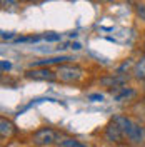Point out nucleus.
<instances>
[{
  "label": "nucleus",
  "instance_id": "nucleus-1",
  "mask_svg": "<svg viewBox=\"0 0 145 147\" xmlns=\"http://www.w3.org/2000/svg\"><path fill=\"white\" fill-rule=\"evenodd\" d=\"M113 119L117 120V124L122 127L125 140H127L128 144L142 146L145 142V125H142L140 122L130 119L127 115H115Z\"/></svg>",
  "mask_w": 145,
  "mask_h": 147
},
{
  "label": "nucleus",
  "instance_id": "nucleus-2",
  "mask_svg": "<svg viewBox=\"0 0 145 147\" xmlns=\"http://www.w3.org/2000/svg\"><path fill=\"white\" fill-rule=\"evenodd\" d=\"M57 80L64 84H77L83 77V69L77 64H60L57 67Z\"/></svg>",
  "mask_w": 145,
  "mask_h": 147
},
{
  "label": "nucleus",
  "instance_id": "nucleus-3",
  "mask_svg": "<svg viewBox=\"0 0 145 147\" xmlns=\"http://www.w3.org/2000/svg\"><path fill=\"white\" fill-rule=\"evenodd\" d=\"M57 137H58V134L55 132L54 129L42 127V129H38V130L34 132L32 142H34V146H37V147H48V146H52V144L57 142Z\"/></svg>",
  "mask_w": 145,
  "mask_h": 147
},
{
  "label": "nucleus",
  "instance_id": "nucleus-4",
  "mask_svg": "<svg viewBox=\"0 0 145 147\" xmlns=\"http://www.w3.org/2000/svg\"><path fill=\"white\" fill-rule=\"evenodd\" d=\"M25 79L30 80H44V82H54L57 80V72L48 67H30L23 74Z\"/></svg>",
  "mask_w": 145,
  "mask_h": 147
},
{
  "label": "nucleus",
  "instance_id": "nucleus-5",
  "mask_svg": "<svg viewBox=\"0 0 145 147\" xmlns=\"http://www.w3.org/2000/svg\"><path fill=\"white\" fill-rule=\"evenodd\" d=\"M105 140H109V142H113V144H120V142H124L125 140V136H124V130L122 127L117 124V120L112 119L107 124V127H105Z\"/></svg>",
  "mask_w": 145,
  "mask_h": 147
},
{
  "label": "nucleus",
  "instance_id": "nucleus-6",
  "mask_svg": "<svg viewBox=\"0 0 145 147\" xmlns=\"http://www.w3.org/2000/svg\"><path fill=\"white\" fill-rule=\"evenodd\" d=\"M127 75H124V74H112V75H107V77H102L100 79V84L103 85V87H109V89H115L118 85H125L127 84Z\"/></svg>",
  "mask_w": 145,
  "mask_h": 147
},
{
  "label": "nucleus",
  "instance_id": "nucleus-7",
  "mask_svg": "<svg viewBox=\"0 0 145 147\" xmlns=\"http://www.w3.org/2000/svg\"><path fill=\"white\" fill-rule=\"evenodd\" d=\"M112 97L115 102H124V100H130L132 97H135V90L132 87L127 85H118L112 90Z\"/></svg>",
  "mask_w": 145,
  "mask_h": 147
},
{
  "label": "nucleus",
  "instance_id": "nucleus-8",
  "mask_svg": "<svg viewBox=\"0 0 145 147\" xmlns=\"http://www.w3.org/2000/svg\"><path fill=\"white\" fill-rule=\"evenodd\" d=\"M132 75L137 80H145V55L137 60L132 67Z\"/></svg>",
  "mask_w": 145,
  "mask_h": 147
},
{
  "label": "nucleus",
  "instance_id": "nucleus-9",
  "mask_svg": "<svg viewBox=\"0 0 145 147\" xmlns=\"http://www.w3.org/2000/svg\"><path fill=\"white\" fill-rule=\"evenodd\" d=\"M0 134H2V139H5V137L9 139V137H12V136L15 134L13 124H12L9 119H5V117L0 119Z\"/></svg>",
  "mask_w": 145,
  "mask_h": 147
},
{
  "label": "nucleus",
  "instance_id": "nucleus-10",
  "mask_svg": "<svg viewBox=\"0 0 145 147\" xmlns=\"http://www.w3.org/2000/svg\"><path fill=\"white\" fill-rule=\"evenodd\" d=\"M134 10H135V15L142 22H145V2H142V0H138V2H135V5H134Z\"/></svg>",
  "mask_w": 145,
  "mask_h": 147
},
{
  "label": "nucleus",
  "instance_id": "nucleus-11",
  "mask_svg": "<svg viewBox=\"0 0 145 147\" xmlns=\"http://www.w3.org/2000/svg\"><path fill=\"white\" fill-rule=\"evenodd\" d=\"M62 146L64 147H87L85 144H82V142L75 140V139H65L64 142H62Z\"/></svg>",
  "mask_w": 145,
  "mask_h": 147
},
{
  "label": "nucleus",
  "instance_id": "nucleus-12",
  "mask_svg": "<svg viewBox=\"0 0 145 147\" xmlns=\"http://www.w3.org/2000/svg\"><path fill=\"white\" fill-rule=\"evenodd\" d=\"M44 40H47V42H57V40H62V37L58 34H50V35H44Z\"/></svg>",
  "mask_w": 145,
  "mask_h": 147
},
{
  "label": "nucleus",
  "instance_id": "nucleus-13",
  "mask_svg": "<svg viewBox=\"0 0 145 147\" xmlns=\"http://www.w3.org/2000/svg\"><path fill=\"white\" fill-rule=\"evenodd\" d=\"M89 100H92V102H102V100H103V95H102V94H90V95H89Z\"/></svg>",
  "mask_w": 145,
  "mask_h": 147
},
{
  "label": "nucleus",
  "instance_id": "nucleus-14",
  "mask_svg": "<svg viewBox=\"0 0 145 147\" xmlns=\"http://www.w3.org/2000/svg\"><path fill=\"white\" fill-rule=\"evenodd\" d=\"M12 69V64L7 62V60H2V72H5V70H10Z\"/></svg>",
  "mask_w": 145,
  "mask_h": 147
},
{
  "label": "nucleus",
  "instance_id": "nucleus-15",
  "mask_svg": "<svg viewBox=\"0 0 145 147\" xmlns=\"http://www.w3.org/2000/svg\"><path fill=\"white\" fill-rule=\"evenodd\" d=\"M13 34L12 32H2V38H12Z\"/></svg>",
  "mask_w": 145,
  "mask_h": 147
},
{
  "label": "nucleus",
  "instance_id": "nucleus-16",
  "mask_svg": "<svg viewBox=\"0 0 145 147\" xmlns=\"http://www.w3.org/2000/svg\"><path fill=\"white\" fill-rule=\"evenodd\" d=\"M70 47H72V49H73V50H80V44H79V42H75V44H72V45H70Z\"/></svg>",
  "mask_w": 145,
  "mask_h": 147
},
{
  "label": "nucleus",
  "instance_id": "nucleus-17",
  "mask_svg": "<svg viewBox=\"0 0 145 147\" xmlns=\"http://www.w3.org/2000/svg\"><path fill=\"white\" fill-rule=\"evenodd\" d=\"M95 2H99V3H109V2H113V0H95Z\"/></svg>",
  "mask_w": 145,
  "mask_h": 147
},
{
  "label": "nucleus",
  "instance_id": "nucleus-18",
  "mask_svg": "<svg viewBox=\"0 0 145 147\" xmlns=\"http://www.w3.org/2000/svg\"><path fill=\"white\" fill-rule=\"evenodd\" d=\"M20 2H25V3H35L38 0H20Z\"/></svg>",
  "mask_w": 145,
  "mask_h": 147
},
{
  "label": "nucleus",
  "instance_id": "nucleus-19",
  "mask_svg": "<svg viewBox=\"0 0 145 147\" xmlns=\"http://www.w3.org/2000/svg\"><path fill=\"white\" fill-rule=\"evenodd\" d=\"M144 52H145V35H144Z\"/></svg>",
  "mask_w": 145,
  "mask_h": 147
}]
</instances>
